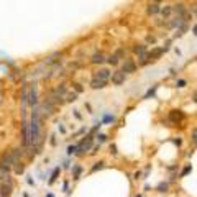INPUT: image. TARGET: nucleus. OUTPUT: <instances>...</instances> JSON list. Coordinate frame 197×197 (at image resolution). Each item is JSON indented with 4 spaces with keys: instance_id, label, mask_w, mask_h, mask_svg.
I'll use <instances>...</instances> for the list:
<instances>
[{
    "instance_id": "nucleus-1",
    "label": "nucleus",
    "mask_w": 197,
    "mask_h": 197,
    "mask_svg": "<svg viewBox=\"0 0 197 197\" xmlns=\"http://www.w3.org/2000/svg\"><path fill=\"white\" fill-rule=\"evenodd\" d=\"M39 110L33 107V114H31V122H30V144H38L39 143Z\"/></svg>"
},
{
    "instance_id": "nucleus-2",
    "label": "nucleus",
    "mask_w": 197,
    "mask_h": 197,
    "mask_svg": "<svg viewBox=\"0 0 197 197\" xmlns=\"http://www.w3.org/2000/svg\"><path fill=\"white\" fill-rule=\"evenodd\" d=\"M92 143H94V138L89 135V136H86V138H82V141L77 144V151H76V155H84V153H87L92 148Z\"/></svg>"
},
{
    "instance_id": "nucleus-3",
    "label": "nucleus",
    "mask_w": 197,
    "mask_h": 197,
    "mask_svg": "<svg viewBox=\"0 0 197 197\" xmlns=\"http://www.w3.org/2000/svg\"><path fill=\"white\" fill-rule=\"evenodd\" d=\"M122 71L125 72V74H133L136 71V64L131 58H125V61L122 64Z\"/></svg>"
},
{
    "instance_id": "nucleus-4",
    "label": "nucleus",
    "mask_w": 197,
    "mask_h": 197,
    "mask_svg": "<svg viewBox=\"0 0 197 197\" xmlns=\"http://www.w3.org/2000/svg\"><path fill=\"white\" fill-rule=\"evenodd\" d=\"M125 79H127V74L122 69L115 71L114 74H112V82H114L115 86H122V84H125Z\"/></svg>"
},
{
    "instance_id": "nucleus-5",
    "label": "nucleus",
    "mask_w": 197,
    "mask_h": 197,
    "mask_svg": "<svg viewBox=\"0 0 197 197\" xmlns=\"http://www.w3.org/2000/svg\"><path fill=\"white\" fill-rule=\"evenodd\" d=\"M172 12H174L178 17H184V18H189V13H187V7L184 3H176L172 5Z\"/></svg>"
},
{
    "instance_id": "nucleus-6",
    "label": "nucleus",
    "mask_w": 197,
    "mask_h": 197,
    "mask_svg": "<svg viewBox=\"0 0 197 197\" xmlns=\"http://www.w3.org/2000/svg\"><path fill=\"white\" fill-rule=\"evenodd\" d=\"M28 102L31 104V107H36V104H38V89H36V86L30 87V97H28Z\"/></svg>"
},
{
    "instance_id": "nucleus-7",
    "label": "nucleus",
    "mask_w": 197,
    "mask_h": 197,
    "mask_svg": "<svg viewBox=\"0 0 197 197\" xmlns=\"http://www.w3.org/2000/svg\"><path fill=\"white\" fill-rule=\"evenodd\" d=\"M22 135H23V143H25V144H30V125L26 123V120H23Z\"/></svg>"
},
{
    "instance_id": "nucleus-8",
    "label": "nucleus",
    "mask_w": 197,
    "mask_h": 197,
    "mask_svg": "<svg viewBox=\"0 0 197 197\" xmlns=\"http://www.w3.org/2000/svg\"><path fill=\"white\" fill-rule=\"evenodd\" d=\"M90 87H92V89H95V90H97V89H105V87H107V81H102V79L94 77L90 81Z\"/></svg>"
},
{
    "instance_id": "nucleus-9",
    "label": "nucleus",
    "mask_w": 197,
    "mask_h": 197,
    "mask_svg": "<svg viewBox=\"0 0 197 197\" xmlns=\"http://www.w3.org/2000/svg\"><path fill=\"white\" fill-rule=\"evenodd\" d=\"M169 118H171V122H181V120H184V114H182V110H171L169 112Z\"/></svg>"
},
{
    "instance_id": "nucleus-10",
    "label": "nucleus",
    "mask_w": 197,
    "mask_h": 197,
    "mask_svg": "<svg viewBox=\"0 0 197 197\" xmlns=\"http://www.w3.org/2000/svg\"><path fill=\"white\" fill-rule=\"evenodd\" d=\"M112 76V72L108 71V69H105V67H100V69L95 72V76L94 77H97V79H102V81H107L108 77Z\"/></svg>"
},
{
    "instance_id": "nucleus-11",
    "label": "nucleus",
    "mask_w": 197,
    "mask_h": 197,
    "mask_svg": "<svg viewBox=\"0 0 197 197\" xmlns=\"http://www.w3.org/2000/svg\"><path fill=\"white\" fill-rule=\"evenodd\" d=\"M163 53H164L163 48H155L153 51H150V53H148V58H150V61H156V59H158Z\"/></svg>"
},
{
    "instance_id": "nucleus-12",
    "label": "nucleus",
    "mask_w": 197,
    "mask_h": 197,
    "mask_svg": "<svg viewBox=\"0 0 197 197\" xmlns=\"http://www.w3.org/2000/svg\"><path fill=\"white\" fill-rule=\"evenodd\" d=\"M186 22H187V20L184 18V17H178V15H176V18L172 20V22H171L168 26H169V28H179L181 25H184Z\"/></svg>"
},
{
    "instance_id": "nucleus-13",
    "label": "nucleus",
    "mask_w": 197,
    "mask_h": 197,
    "mask_svg": "<svg viewBox=\"0 0 197 197\" xmlns=\"http://www.w3.org/2000/svg\"><path fill=\"white\" fill-rule=\"evenodd\" d=\"M28 97H30V87L25 86V87H23V90H22V104H23V110H25V107H26V104H28Z\"/></svg>"
},
{
    "instance_id": "nucleus-14",
    "label": "nucleus",
    "mask_w": 197,
    "mask_h": 197,
    "mask_svg": "<svg viewBox=\"0 0 197 197\" xmlns=\"http://www.w3.org/2000/svg\"><path fill=\"white\" fill-rule=\"evenodd\" d=\"M146 12H148V15H156V13L161 12V7H159L158 3H150V5L146 7Z\"/></svg>"
},
{
    "instance_id": "nucleus-15",
    "label": "nucleus",
    "mask_w": 197,
    "mask_h": 197,
    "mask_svg": "<svg viewBox=\"0 0 197 197\" xmlns=\"http://www.w3.org/2000/svg\"><path fill=\"white\" fill-rule=\"evenodd\" d=\"M53 110H54V105L45 100V104L41 105V112H43L45 115H51V114H53Z\"/></svg>"
},
{
    "instance_id": "nucleus-16",
    "label": "nucleus",
    "mask_w": 197,
    "mask_h": 197,
    "mask_svg": "<svg viewBox=\"0 0 197 197\" xmlns=\"http://www.w3.org/2000/svg\"><path fill=\"white\" fill-rule=\"evenodd\" d=\"M90 63L92 64H102V63H105V56H104L102 53H95L90 58Z\"/></svg>"
},
{
    "instance_id": "nucleus-17",
    "label": "nucleus",
    "mask_w": 197,
    "mask_h": 197,
    "mask_svg": "<svg viewBox=\"0 0 197 197\" xmlns=\"http://www.w3.org/2000/svg\"><path fill=\"white\" fill-rule=\"evenodd\" d=\"M105 61H107L108 64H112V66H118V63H120V59H118V58H117V56H115V53H114V54H110V56H108V58L105 59Z\"/></svg>"
},
{
    "instance_id": "nucleus-18",
    "label": "nucleus",
    "mask_w": 197,
    "mask_h": 197,
    "mask_svg": "<svg viewBox=\"0 0 197 197\" xmlns=\"http://www.w3.org/2000/svg\"><path fill=\"white\" fill-rule=\"evenodd\" d=\"M168 189H169V182H159L156 186V191L158 192H168Z\"/></svg>"
},
{
    "instance_id": "nucleus-19",
    "label": "nucleus",
    "mask_w": 197,
    "mask_h": 197,
    "mask_svg": "<svg viewBox=\"0 0 197 197\" xmlns=\"http://www.w3.org/2000/svg\"><path fill=\"white\" fill-rule=\"evenodd\" d=\"M146 51V45H135L133 46V53L135 54H141V53H144Z\"/></svg>"
},
{
    "instance_id": "nucleus-20",
    "label": "nucleus",
    "mask_w": 197,
    "mask_h": 197,
    "mask_svg": "<svg viewBox=\"0 0 197 197\" xmlns=\"http://www.w3.org/2000/svg\"><path fill=\"white\" fill-rule=\"evenodd\" d=\"M161 13H163V17H169L172 13V7H164V8H161Z\"/></svg>"
},
{
    "instance_id": "nucleus-21",
    "label": "nucleus",
    "mask_w": 197,
    "mask_h": 197,
    "mask_svg": "<svg viewBox=\"0 0 197 197\" xmlns=\"http://www.w3.org/2000/svg\"><path fill=\"white\" fill-rule=\"evenodd\" d=\"M186 30H187V25L184 23V25H181V26L178 28V33H176V36H182L184 33H186Z\"/></svg>"
},
{
    "instance_id": "nucleus-22",
    "label": "nucleus",
    "mask_w": 197,
    "mask_h": 197,
    "mask_svg": "<svg viewBox=\"0 0 197 197\" xmlns=\"http://www.w3.org/2000/svg\"><path fill=\"white\" fill-rule=\"evenodd\" d=\"M104 164H105V163H104V161H99V163H95L94 166H92V172H95V171L102 169V168H104Z\"/></svg>"
},
{
    "instance_id": "nucleus-23",
    "label": "nucleus",
    "mask_w": 197,
    "mask_h": 197,
    "mask_svg": "<svg viewBox=\"0 0 197 197\" xmlns=\"http://www.w3.org/2000/svg\"><path fill=\"white\" fill-rule=\"evenodd\" d=\"M186 86H187L186 79H179V81L176 82V87H178V89H182V87H186Z\"/></svg>"
},
{
    "instance_id": "nucleus-24",
    "label": "nucleus",
    "mask_w": 197,
    "mask_h": 197,
    "mask_svg": "<svg viewBox=\"0 0 197 197\" xmlns=\"http://www.w3.org/2000/svg\"><path fill=\"white\" fill-rule=\"evenodd\" d=\"M191 171H192V166H191V164H187V166L184 168L182 171H181V178H184V176H186V174H189V172H191Z\"/></svg>"
},
{
    "instance_id": "nucleus-25",
    "label": "nucleus",
    "mask_w": 197,
    "mask_h": 197,
    "mask_svg": "<svg viewBox=\"0 0 197 197\" xmlns=\"http://www.w3.org/2000/svg\"><path fill=\"white\" fill-rule=\"evenodd\" d=\"M156 89H158V86H155L153 89H150V90L146 92V95H144L143 99H150V97H153V95H155V92H156Z\"/></svg>"
},
{
    "instance_id": "nucleus-26",
    "label": "nucleus",
    "mask_w": 197,
    "mask_h": 197,
    "mask_svg": "<svg viewBox=\"0 0 197 197\" xmlns=\"http://www.w3.org/2000/svg\"><path fill=\"white\" fill-rule=\"evenodd\" d=\"M95 138H97V141H99V143H105L108 136H107V135H104V133H99L97 136H95Z\"/></svg>"
},
{
    "instance_id": "nucleus-27",
    "label": "nucleus",
    "mask_w": 197,
    "mask_h": 197,
    "mask_svg": "<svg viewBox=\"0 0 197 197\" xmlns=\"http://www.w3.org/2000/svg\"><path fill=\"white\" fill-rule=\"evenodd\" d=\"M77 99V92H71V94H67V102H74V100Z\"/></svg>"
},
{
    "instance_id": "nucleus-28",
    "label": "nucleus",
    "mask_w": 197,
    "mask_h": 197,
    "mask_svg": "<svg viewBox=\"0 0 197 197\" xmlns=\"http://www.w3.org/2000/svg\"><path fill=\"white\" fill-rule=\"evenodd\" d=\"M58 174H59V168H56V169L53 171V176H51V179H49V184H53V182H54L56 178H58Z\"/></svg>"
},
{
    "instance_id": "nucleus-29",
    "label": "nucleus",
    "mask_w": 197,
    "mask_h": 197,
    "mask_svg": "<svg viewBox=\"0 0 197 197\" xmlns=\"http://www.w3.org/2000/svg\"><path fill=\"white\" fill-rule=\"evenodd\" d=\"M81 171H82L81 166H76V168H74V179H79V176H81Z\"/></svg>"
},
{
    "instance_id": "nucleus-30",
    "label": "nucleus",
    "mask_w": 197,
    "mask_h": 197,
    "mask_svg": "<svg viewBox=\"0 0 197 197\" xmlns=\"http://www.w3.org/2000/svg\"><path fill=\"white\" fill-rule=\"evenodd\" d=\"M115 56H117V58H118V59H125V49H118V51H117V53H115Z\"/></svg>"
},
{
    "instance_id": "nucleus-31",
    "label": "nucleus",
    "mask_w": 197,
    "mask_h": 197,
    "mask_svg": "<svg viewBox=\"0 0 197 197\" xmlns=\"http://www.w3.org/2000/svg\"><path fill=\"white\" fill-rule=\"evenodd\" d=\"M15 171L17 172H23V163H15Z\"/></svg>"
},
{
    "instance_id": "nucleus-32",
    "label": "nucleus",
    "mask_w": 197,
    "mask_h": 197,
    "mask_svg": "<svg viewBox=\"0 0 197 197\" xmlns=\"http://www.w3.org/2000/svg\"><path fill=\"white\" fill-rule=\"evenodd\" d=\"M76 151H77V146H76V144H72V146L67 148V153H69V155H76Z\"/></svg>"
},
{
    "instance_id": "nucleus-33",
    "label": "nucleus",
    "mask_w": 197,
    "mask_h": 197,
    "mask_svg": "<svg viewBox=\"0 0 197 197\" xmlns=\"http://www.w3.org/2000/svg\"><path fill=\"white\" fill-rule=\"evenodd\" d=\"M191 140L194 143H197V127L194 128V130H192V135H191Z\"/></svg>"
},
{
    "instance_id": "nucleus-34",
    "label": "nucleus",
    "mask_w": 197,
    "mask_h": 197,
    "mask_svg": "<svg viewBox=\"0 0 197 197\" xmlns=\"http://www.w3.org/2000/svg\"><path fill=\"white\" fill-rule=\"evenodd\" d=\"M146 41H148V43H151V45H153V43L156 41V38H155V36H151V35H150V36H146Z\"/></svg>"
},
{
    "instance_id": "nucleus-35",
    "label": "nucleus",
    "mask_w": 197,
    "mask_h": 197,
    "mask_svg": "<svg viewBox=\"0 0 197 197\" xmlns=\"http://www.w3.org/2000/svg\"><path fill=\"white\" fill-rule=\"evenodd\" d=\"M76 92H77V94H79V92H82V87H81V84H76Z\"/></svg>"
},
{
    "instance_id": "nucleus-36",
    "label": "nucleus",
    "mask_w": 197,
    "mask_h": 197,
    "mask_svg": "<svg viewBox=\"0 0 197 197\" xmlns=\"http://www.w3.org/2000/svg\"><path fill=\"white\" fill-rule=\"evenodd\" d=\"M133 178H135V179H140V178H141V172H140V171H136L135 174H133Z\"/></svg>"
},
{
    "instance_id": "nucleus-37",
    "label": "nucleus",
    "mask_w": 197,
    "mask_h": 197,
    "mask_svg": "<svg viewBox=\"0 0 197 197\" xmlns=\"http://www.w3.org/2000/svg\"><path fill=\"white\" fill-rule=\"evenodd\" d=\"M112 155H117V146H115V144H112Z\"/></svg>"
},
{
    "instance_id": "nucleus-38",
    "label": "nucleus",
    "mask_w": 197,
    "mask_h": 197,
    "mask_svg": "<svg viewBox=\"0 0 197 197\" xmlns=\"http://www.w3.org/2000/svg\"><path fill=\"white\" fill-rule=\"evenodd\" d=\"M105 122H114V117L107 115V117H105Z\"/></svg>"
},
{
    "instance_id": "nucleus-39",
    "label": "nucleus",
    "mask_w": 197,
    "mask_h": 197,
    "mask_svg": "<svg viewBox=\"0 0 197 197\" xmlns=\"http://www.w3.org/2000/svg\"><path fill=\"white\" fill-rule=\"evenodd\" d=\"M192 10H194V13H197V2L194 3V7H192Z\"/></svg>"
},
{
    "instance_id": "nucleus-40",
    "label": "nucleus",
    "mask_w": 197,
    "mask_h": 197,
    "mask_svg": "<svg viewBox=\"0 0 197 197\" xmlns=\"http://www.w3.org/2000/svg\"><path fill=\"white\" fill-rule=\"evenodd\" d=\"M192 33H194V35H195V36H197V25H195V26H194V30H192Z\"/></svg>"
},
{
    "instance_id": "nucleus-41",
    "label": "nucleus",
    "mask_w": 197,
    "mask_h": 197,
    "mask_svg": "<svg viewBox=\"0 0 197 197\" xmlns=\"http://www.w3.org/2000/svg\"><path fill=\"white\" fill-rule=\"evenodd\" d=\"M194 102H195V104H197V90H195V92H194Z\"/></svg>"
},
{
    "instance_id": "nucleus-42",
    "label": "nucleus",
    "mask_w": 197,
    "mask_h": 197,
    "mask_svg": "<svg viewBox=\"0 0 197 197\" xmlns=\"http://www.w3.org/2000/svg\"><path fill=\"white\" fill-rule=\"evenodd\" d=\"M163 0H153V3H161Z\"/></svg>"
},
{
    "instance_id": "nucleus-43",
    "label": "nucleus",
    "mask_w": 197,
    "mask_h": 197,
    "mask_svg": "<svg viewBox=\"0 0 197 197\" xmlns=\"http://www.w3.org/2000/svg\"><path fill=\"white\" fill-rule=\"evenodd\" d=\"M0 197H5V195H3V192H2V191H0Z\"/></svg>"
},
{
    "instance_id": "nucleus-44",
    "label": "nucleus",
    "mask_w": 197,
    "mask_h": 197,
    "mask_svg": "<svg viewBox=\"0 0 197 197\" xmlns=\"http://www.w3.org/2000/svg\"><path fill=\"white\" fill-rule=\"evenodd\" d=\"M46 197H54V195H53V194H48V195H46Z\"/></svg>"
},
{
    "instance_id": "nucleus-45",
    "label": "nucleus",
    "mask_w": 197,
    "mask_h": 197,
    "mask_svg": "<svg viewBox=\"0 0 197 197\" xmlns=\"http://www.w3.org/2000/svg\"><path fill=\"white\" fill-rule=\"evenodd\" d=\"M135 197H143V195H141V194H136V195H135Z\"/></svg>"
}]
</instances>
